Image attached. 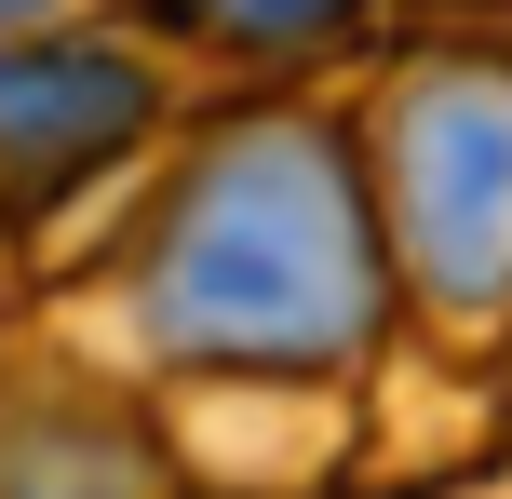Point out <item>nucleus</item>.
I'll return each mask as SVG.
<instances>
[{
	"instance_id": "1",
	"label": "nucleus",
	"mask_w": 512,
	"mask_h": 499,
	"mask_svg": "<svg viewBox=\"0 0 512 499\" xmlns=\"http://www.w3.org/2000/svg\"><path fill=\"white\" fill-rule=\"evenodd\" d=\"M149 338L176 365L324 378L378 338V216L324 122H243L149 243Z\"/></svg>"
},
{
	"instance_id": "2",
	"label": "nucleus",
	"mask_w": 512,
	"mask_h": 499,
	"mask_svg": "<svg viewBox=\"0 0 512 499\" xmlns=\"http://www.w3.org/2000/svg\"><path fill=\"white\" fill-rule=\"evenodd\" d=\"M391 243L459 324L512 297V68H432L391 108Z\"/></svg>"
},
{
	"instance_id": "3",
	"label": "nucleus",
	"mask_w": 512,
	"mask_h": 499,
	"mask_svg": "<svg viewBox=\"0 0 512 499\" xmlns=\"http://www.w3.org/2000/svg\"><path fill=\"white\" fill-rule=\"evenodd\" d=\"M149 135V68L122 41H0V176L68 189Z\"/></svg>"
},
{
	"instance_id": "4",
	"label": "nucleus",
	"mask_w": 512,
	"mask_h": 499,
	"mask_svg": "<svg viewBox=\"0 0 512 499\" xmlns=\"http://www.w3.org/2000/svg\"><path fill=\"white\" fill-rule=\"evenodd\" d=\"M27 14H54V0H0V27H27Z\"/></svg>"
}]
</instances>
